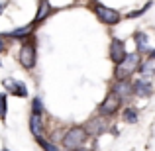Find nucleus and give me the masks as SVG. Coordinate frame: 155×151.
<instances>
[{
	"mask_svg": "<svg viewBox=\"0 0 155 151\" xmlns=\"http://www.w3.org/2000/svg\"><path fill=\"white\" fill-rule=\"evenodd\" d=\"M141 69V57L140 53H128L126 55V59L122 61L120 65H116L114 67V77H116V80H128V77H132L136 71H140Z\"/></svg>",
	"mask_w": 155,
	"mask_h": 151,
	"instance_id": "obj_1",
	"label": "nucleus"
},
{
	"mask_svg": "<svg viewBox=\"0 0 155 151\" xmlns=\"http://www.w3.org/2000/svg\"><path fill=\"white\" fill-rule=\"evenodd\" d=\"M87 140H88L87 130H84L83 126H73V128H69L67 132L63 133L61 143H63L65 149L75 151V149H83V145L87 143Z\"/></svg>",
	"mask_w": 155,
	"mask_h": 151,
	"instance_id": "obj_2",
	"label": "nucleus"
},
{
	"mask_svg": "<svg viewBox=\"0 0 155 151\" xmlns=\"http://www.w3.org/2000/svg\"><path fill=\"white\" fill-rule=\"evenodd\" d=\"M18 61L24 69H34L35 67V61H38V49H35V43L34 41H24L22 47H20V53H18Z\"/></svg>",
	"mask_w": 155,
	"mask_h": 151,
	"instance_id": "obj_3",
	"label": "nucleus"
},
{
	"mask_svg": "<svg viewBox=\"0 0 155 151\" xmlns=\"http://www.w3.org/2000/svg\"><path fill=\"white\" fill-rule=\"evenodd\" d=\"M92 10H94L96 18H98L102 24H106V26H116V24L122 20L120 12L112 10V8L104 6V4H100V2H94V4H92Z\"/></svg>",
	"mask_w": 155,
	"mask_h": 151,
	"instance_id": "obj_4",
	"label": "nucleus"
},
{
	"mask_svg": "<svg viewBox=\"0 0 155 151\" xmlns=\"http://www.w3.org/2000/svg\"><path fill=\"white\" fill-rule=\"evenodd\" d=\"M120 108H122V100L118 98L116 94L108 92L106 98L102 100V104L98 106V112H100V116H114Z\"/></svg>",
	"mask_w": 155,
	"mask_h": 151,
	"instance_id": "obj_5",
	"label": "nucleus"
},
{
	"mask_svg": "<svg viewBox=\"0 0 155 151\" xmlns=\"http://www.w3.org/2000/svg\"><path fill=\"white\" fill-rule=\"evenodd\" d=\"M108 55H110V59H112V63L114 65H120L122 61L126 59V45H124V41L122 39H118V38H114L112 41H110V51H108Z\"/></svg>",
	"mask_w": 155,
	"mask_h": 151,
	"instance_id": "obj_6",
	"label": "nucleus"
},
{
	"mask_svg": "<svg viewBox=\"0 0 155 151\" xmlns=\"http://www.w3.org/2000/svg\"><path fill=\"white\" fill-rule=\"evenodd\" d=\"M110 92L116 94L118 98L124 102V100H128L130 96L134 94V84L130 83V80H116V83L110 87Z\"/></svg>",
	"mask_w": 155,
	"mask_h": 151,
	"instance_id": "obj_7",
	"label": "nucleus"
},
{
	"mask_svg": "<svg viewBox=\"0 0 155 151\" xmlns=\"http://www.w3.org/2000/svg\"><path fill=\"white\" fill-rule=\"evenodd\" d=\"M84 130H87L88 136L96 137V136H102L106 130H108V124H106L104 116H96V118H92V120H88V122H87Z\"/></svg>",
	"mask_w": 155,
	"mask_h": 151,
	"instance_id": "obj_8",
	"label": "nucleus"
},
{
	"mask_svg": "<svg viewBox=\"0 0 155 151\" xmlns=\"http://www.w3.org/2000/svg\"><path fill=\"white\" fill-rule=\"evenodd\" d=\"M4 88H6L10 94H14V96H22V98L28 96L26 84L20 83V80H16V79H6V80H4Z\"/></svg>",
	"mask_w": 155,
	"mask_h": 151,
	"instance_id": "obj_9",
	"label": "nucleus"
},
{
	"mask_svg": "<svg viewBox=\"0 0 155 151\" xmlns=\"http://www.w3.org/2000/svg\"><path fill=\"white\" fill-rule=\"evenodd\" d=\"M153 92V87L147 79H137L134 83V94L136 96H141V98H147L149 94Z\"/></svg>",
	"mask_w": 155,
	"mask_h": 151,
	"instance_id": "obj_10",
	"label": "nucleus"
},
{
	"mask_svg": "<svg viewBox=\"0 0 155 151\" xmlns=\"http://www.w3.org/2000/svg\"><path fill=\"white\" fill-rule=\"evenodd\" d=\"M30 132L34 133L35 140H43V116L31 114L30 116Z\"/></svg>",
	"mask_w": 155,
	"mask_h": 151,
	"instance_id": "obj_11",
	"label": "nucleus"
},
{
	"mask_svg": "<svg viewBox=\"0 0 155 151\" xmlns=\"http://www.w3.org/2000/svg\"><path fill=\"white\" fill-rule=\"evenodd\" d=\"M134 39H136L137 53H143V51H147V43H149V39H147V35H145L143 31H136V34H134Z\"/></svg>",
	"mask_w": 155,
	"mask_h": 151,
	"instance_id": "obj_12",
	"label": "nucleus"
},
{
	"mask_svg": "<svg viewBox=\"0 0 155 151\" xmlns=\"http://www.w3.org/2000/svg\"><path fill=\"white\" fill-rule=\"evenodd\" d=\"M31 28H34V24H31V26H24V28H16V30H12L10 34H8V38H14V39H26L28 35L31 34Z\"/></svg>",
	"mask_w": 155,
	"mask_h": 151,
	"instance_id": "obj_13",
	"label": "nucleus"
},
{
	"mask_svg": "<svg viewBox=\"0 0 155 151\" xmlns=\"http://www.w3.org/2000/svg\"><path fill=\"white\" fill-rule=\"evenodd\" d=\"M49 10H51V4L49 2H39V10H38V16H35V20H34V26H35V24H39L41 20H45L47 16H49Z\"/></svg>",
	"mask_w": 155,
	"mask_h": 151,
	"instance_id": "obj_14",
	"label": "nucleus"
},
{
	"mask_svg": "<svg viewBox=\"0 0 155 151\" xmlns=\"http://www.w3.org/2000/svg\"><path fill=\"white\" fill-rule=\"evenodd\" d=\"M124 120L128 122V124H136L137 122V108H134V106L126 108L124 110Z\"/></svg>",
	"mask_w": 155,
	"mask_h": 151,
	"instance_id": "obj_15",
	"label": "nucleus"
},
{
	"mask_svg": "<svg viewBox=\"0 0 155 151\" xmlns=\"http://www.w3.org/2000/svg\"><path fill=\"white\" fill-rule=\"evenodd\" d=\"M6 112H8V98H6V92L0 94V120H6Z\"/></svg>",
	"mask_w": 155,
	"mask_h": 151,
	"instance_id": "obj_16",
	"label": "nucleus"
},
{
	"mask_svg": "<svg viewBox=\"0 0 155 151\" xmlns=\"http://www.w3.org/2000/svg\"><path fill=\"white\" fill-rule=\"evenodd\" d=\"M31 114L43 116V104H41V98H34V102H31Z\"/></svg>",
	"mask_w": 155,
	"mask_h": 151,
	"instance_id": "obj_17",
	"label": "nucleus"
},
{
	"mask_svg": "<svg viewBox=\"0 0 155 151\" xmlns=\"http://www.w3.org/2000/svg\"><path fill=\"white\" fill-rule=\"evenodd\" d=\"M38 143L41 145L43 151H59V147H57L55 143H51V141H47V140H38Z\"/></svg>",
	"mask_w": 155,
	"mask_h": 151,
	"instance_id": "obj_18",
	"label": "nucleus"
},
{
	"mask_svg": "<svg viewBox=\"0 0 155 151\" xmlns=\"http://www.w3.org/2000/svg\"><path fill=\"white\" fill-rule=\"evenodd\" d=\"M149 61H155V49L149 51Z\"/></svg>",
	"mask_w": 155,
	"mask_h": 151,
	"instance_id": "obj_19",
	"label": "nucleus"
},
{
	"mask_svg": "<svg viewBox=\"0 0 155 151\" xmlns=\"http://www.w3.org/2000/svg\"><path fill=\"white\" fill-rule=\"evenodd\" d=\"M4 51H6V45H4V41L0 39V53H4Z\"/></svg>",
	"mask_w": 155,
	"mask_h": 151,
	"instance_id": "obj_20",
	"label": "nucleus"
},
{
	"mask_svg": "<svg viewBox=\"0 0 155 151\" xmlns=\"http://www.w3.org/2000/svg\"><path fill=\"white\" fill-rule=\"evenodd\" d=\"M6 6H8L6 2H0V14H2V12H4V8H6Z\"/></svg>",
	"mask_w": 155,
	"mask_h": 151,
	"instance_id": "obj_21",
	"label": "nucleus"
},
{
	"mask_svg": "<svg viewBox=\"0 0 155 151\" xmlns=\"http://www.w3.org/2000/svg\"><path fill=\"white\" fill-rule=\"evenodd\" d=\"M0 151H10V149H0Z\"/></svg>",
	"mask_w": 155,
	"mask_h": 151,
	"instance_id": "obj_22",
	"label": "nucleus"
},
{
	"mask_svg": "<svg viewBox=\"0 0 155 151\" xmlns=\"http://www.w3.org/2000/svg\"><path fill=\"white\" fill-rule=\"evenodd\" d=\"M75 151H84V149H75Z\"/></svg>",
	"mask_w": 155,
	"mask_h": 151,
	"instance_id": "obj_23",
	"label": "nucleus"
},
{
	"mask_svg": "<svg viewBox=\"0 0 155 151\" xmlns=\"http://www.w3.org/2000/svg\"><path fill=\"white\" fill-rule=\"evenodd\" d=\"M0 65H2V63H0Z\"/></svg>",
	"mask_w": 155,
	"mask_h": 151,
	"instance_id": "obj_24",
	"label": "nucleus"
}]
</instances>
